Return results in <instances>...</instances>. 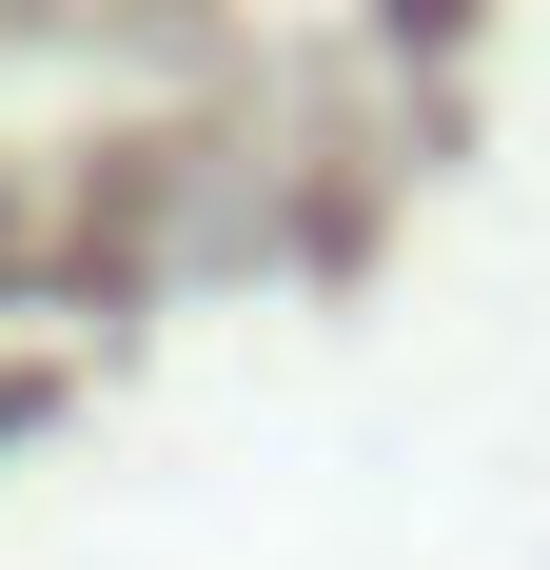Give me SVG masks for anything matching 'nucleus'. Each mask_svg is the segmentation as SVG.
<instances>
[{
    "instance_id": "obj_1",
    "label": "nucleus",
    "mask_w": 550,
    "mask_h": 570,
    "mask_svg": "<svg viewBox=\"0 0 550 570\" xmlns=\"http://www.w3.org/2000/svg\"><path fill=\"white\" fill-rule=\"evenodd\" d=\"M0 433H40V374H0Z\"/></svg>"
}]
</instances>
